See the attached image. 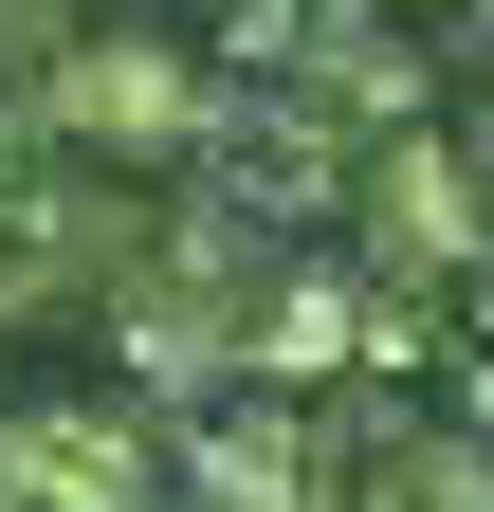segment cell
Here are the masks:
<instances>
[]
</instances>
